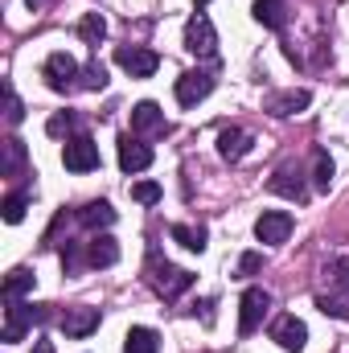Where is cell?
I'll use <instances>...</instances> for the list:
<instances>
[{"label": "cell", "instance_id": "obj_19", "mask_svg": "<svg viewBox=\"0 0 349 353\" xmlns=\"http://www.w3.org/2000/svg\"><path fill=\"white\" fill-rule=\"evenodd\" d=\"M79 222H83L87 230H107V226L115 222V210H111V201H87V205L79 210Z\"/></svg>", "mask_w": 349, "mask_h": 353}, {"label": "cell", "instance_id": "obj_23", "mask_svg": "<svg viewBox=\"0 0 349 353\" xmlns=\"http://www.w3.org/2000/svg\"><path fill=\"white\" fill-rule=\"evenodd\" d=\"M21 169H25V144H21L17 136H8V140H4V165H0V173L21 176Z\"/></svg>", "mask_w": 349, "mask_h": 353}, {"label": "cell", "instance_id": "obj_9", "mask_svg": "<svg viewBox=\"0 0 349 353\" xmlns=\"http://www.w3.org/2000/svg\"><path fill=\"white\" fill-rule=\"evenodd\" d=\"M37 325V312H33V304H21V300H12L8 308H4V341L12 345V341H21L29 329Z\"/></svg>", "mask_w": 349, "mask_h": 353}, {"label": "cell", "instance_id": "obj_3", "mask_svg": "<svg viewBox=\"0 0 349 353\" xmlns=\"http://www.w3.org/2000/svg\"><path fill=\"white\" fill-rule=\"evenodd\" d=\"M62 165L70 169V173H94L99 169V144L90 140V136H70L66 144H62Z\"/></svg>", "mask_w": 349, "mask_h": 353}, {"label": "cell", "instance_id": "obj_8", "mask_svg": "<svg viewBox=\"0 0 349 353\" xmlns=\"http://www.w3.org/2000/svg\"><path fill=\"white\" fill-rule=\"evenodd\" d=\"M177 103L181 107H193V103H201L210 90H214V74H206V70H185L181 79H177Z\"/></svg>", "mask_w": 349, "mask_h": 353}, {"label": "cell", "instance_id": "obj_7", "mask_svg": "<svg viewBox=\"0 0 349 353\" xmlns=\"http://www.w3.org/2000/svg\"><path fill=\"white\" fill-rule=\"evenodd\" d=\"M115 62H119L132 79H152L157 66H161V58H157L152 50H144V46H119V50H115Z\"/></svg>", "mask_w": 349, "mask_h": 353}, {"label": "cell", "instance_id": "obj_20", "mask_svg": "<svg viewBox=\"0 0 349 353\" xmlns=\"http://www.w3.org/2000/svg\"><path fill=\"white\" fill-rule=\"evenodd\" d=\"M33 271L29 267H12L8 275H4V304H12V300H21L25 292H33Z\"/></svg>", "mask_w": 349, "mask_h": 353}, {"label": "cell", "instance_id": "obj_24", "mask_svg": "<svg viewBox=\"0 0 349 353\" xmlns=\"http://www.w3.org/2000/svg\"><path fill=\"white\" fill-rule=\"evenodd\" d=\"M79 37H83L87 46H94V50H99V41L107 37V21H103V12H87V17L79 21Z\"/></svg>", "mask_w": 349, "mask_h": 353}, {"label": "cell", "instance_id": "obj_4", "mask_svg": "<svg viewBox=\"0 0 349 353\" xmlns=\"http://www.w3.org/2000/svg\"><path fill=\"white\" fill-rule=\"evenodd\" d=\"M292 226H296V218L288 210H263L259 218H255V239L267 243V247H279V243H288Z\"/></svg>", "mask_w": 349, "mask_h": 353}, {"label": "cell", "instance_id": "obj_36", "mask_svg": "<svg viewBox=\"0 0 349 353\" xmlns=\"http://www.w3.org/2000/svg\"><path fill=\"white\" fill-rule=\"evenodd\" d=\"M206 4H210V0H197V8H206Z\"/></svg>", "mask_w": 349, "mask_h": 353}, {"label": "cell", "instance_id": "obj_32", "mask_svg": "<svg viewBox=\"0 0 349 353\" xmlns=\"http://www.w3.org/2000/svg\"><path fill=\"white\" fill-rule=\"evenodd\" d=\"M329 271H333V283H337L341 292H349V259H333Z\"/></svg>", "mask_w": 349, "mask_h": 353}, {"label": "cell", "instance_id": "obj_12", "mask_svg": "<svg viewBox=\"0 0 349 353\" xmlns=\"http://www.w3.org/2000/svg\"><path fill=\"white\" fill-rule=\"evenodd\" d=\"M169 123H165V111L152 103V99H144V103H136L132 107V132H140V136H157V132H165Z\"/></svg>", "mask_w": 349, "mask_h": 353}, {"label": "cell", "instance_id": "obj_22", "mask_svg": "<svg viewBox=\"0 0 349 353\" xmlns=\"http://www.w3.org/2000/svg\"><path fill=\"white\" fill-rule=\"evenodd\" d=\"M169 234H173L185 251H197V255L206 251V239H210V234H206V226H185V222H177Z\"/></svg>", "mask_w": 349, "mask_h": 353}, {"label": "cell", "instance_id": "obj_30", "mask_svg": "<svg viewBox=\"0 0 349 353\" xmlns=\"http://www.w3.org/2000/svg\"><path fill=\"white\" fill-rule=\"evenodd\" d=\"M4 103H8V111H4L8 123H21V119H25V107H21V99H17V90L12 87H4Z\"/></svg>", "mask_w": 349, "mask_h": 353}, {"label": "cell", "instance_id": "obj_17", "mask_svg": "<svg viewBox=\"0 0 349 353\" xmlns=\"http://www.w3.org/2000/svg\"><path fill=\"white\" fill-rule=\"evenodd\" d=\"M87 263L90 267H115L119 263V243L111 234H94L87 243Z\"/></svg>", "mask_w": 349, "mask_h": 353}, {"label": "cell", "instance_id": "obj_34", "mask_svg": "<svg viewBox=\"0 0 349 353\" xmlns=\"http://www.w3.org/2000/svg\"><path fill=\"white\" fill-rule=\"evenodd\" d=\"M33 353H54V341H46V337H41V341L33 345Z\"/></svg>", "mask_w": 349, "mask_h": 353}, {"label": "cell", "instance_id": "obj_10", "mask_svg": "<svg viewBox=\"0 0 349 353\" xmlns=\"http://www.w3.org/2000/svg\"><path fill=\"white\" fill-rule=\"evenodd\" d=\"M58 329L70 337V341H79V337H87L99 329V308H66L62 316H58Z\"/></svg>", "mask_w": 349, "mask_h": 353}, {"label": "cell", "instance_id": "obj_11", "mask_svg": "<svg viewBox=\"0 0 349 353\" xmlns=\"http://www.w3.org/2000/svg\"><path fill=\"white\" fill-rule=\"evenodd\" d=\"M152 283H157V292H161L165 300H177L181 292H189V288H193V275H189V271H181V267L157 263V275H152Z\"/></svg>", "mask_w": 349, "mask_h": 353}, {"label": "cell", "instance_id": "obj_18", "mask_svg": "<svg viewBox=\"0 0 349 353\" xmlns=\"http://www.w3.org/2000/svg\"><path fill=\"white\" fill-rule=\"evenodd\" d=\"M157 350H161L157 329H148V325H132V329H128V337H123V353H157Z\"/></svg>", "mask_w": 349, "mask_h": 353}, {"label": "cell", "instance_id": "obj_35", "mask_svg": "<svg viewBox=\"0 0 349 353\" xmlns=\"http://www.w3.org/2000/svg\"><path fill=\"white\" fill-rule=\"evenodd\" d=\"M25 4H29V8H46V0H25Z\"/></svg>", "mask_w": 349, "mask_h": 353}, {"label": "cell", "instance_id": "obj_31", "mask_svg": "<svg viewBox=\"0 0 349 353\" xmlns=\"http://www.w3.org/2000/svg\"><path fill=\"white\" fill-rule=\"evenodd\" d=\"M259 267H263V255H259V251H247V255L239 259V271H235V275H243V279H247V275H255Z\"/></svg>", "mask_w": 349, "mask_h": 353}, {"label": "cell", "instance_id": "obj_27", "mask_svg": "<svg viewBox=\"0 0 349 353\" xmlns=\"http://www.w3.org/2000/svg\"><path fill=\"white\" fill-rule=\"evenodd\" d=\"M79 87L83 90H103L107 87V70H103V62H90L87 70H83V79H79Z\"/></svg>", "mask_w": 349, "mask_h": 353}, {"label": "cell", "instance_id": "obj_14", "mask_svg": "<svg viewBox=\"0 0 349 353\" xmlns=\"http://www.w3.org/2000/svg\"><path fill=\"white\" fill-rule=\"evenodd\" d=\"M267 185H271V193H279V197H288V201H304V197H308V189H304V173L292 169V165L275 169V176H271Z\"/></svg>", "mask_w": 349, "mask_h": 353}, {"label": "cell", "instance_id": "obj_2", "mask_svg": "<svg viewBox=\"0 0 349 353\" xmlns=\"http://www.w3.org/2000/svg\"><path fill=\"white\" fill-rule=\"evenodd\" d=\"M185 50L197 54V58H214V50H218V29H214V21H210L206 12H193V17L185 21Z\"/></svg>", "mask_w": 349, "mask_h": 353}, {"label": "cell", "instance_id": "obj_15", "mask_svg": "<svg viewBox=\"0 0 349 353\" xmlns=\"http://www.w3.org/2000/svg\"><path fill=\"white\" fill-rule=\"evenodd\" d=\"M251 152V136L243 128H222L218 132V157L222 161H243Z\"/></svg>", "mask_w": 349, "mask_h": 353}, {"label": "cell", "instance_id": "obj_16", "mask_svg": "<svg viewBox=\"0 0 349 353\" xmlns=\"http://www.w3.org/2000/svg\"><path fill=\"white\" fill-rule=\"evenodd\" d=\"M308 103H312L308 90H283V94H271V99H267V111L279 115V119H288V115H300Z\"/></svg>", "mask_w": 349, "mask_h": 353}, {"label": "cell", "instance_id": "obj_26", "mask_svg": "<svg viewBox=\"0 0 349 353\" xmlns=\"http://www.w3.org/2000/svg\"><path fill=\"white\" fill-rule=\"evenodd\" d=\"M0 210H4V222H8V226H17V222L25 218V210H29V197H25V193H8Z\"/></svg>", "mask_w": 349, "mask_h": 353}, {"label": "cell", "instance_id": "obj_33", "mask_svg": "<svg viewBox=\"0 0 349 353\" xmlns=\"http://www.w3.org/2000/svg\"><path fill=\"white\" fill-rule=\"evenodd\" d=\"M317 308H321V312H333V316H346V308H341L337 300H329V296H317Z\"/></svg>", "mask_w": 349, "mask_h": 353}, {"label": "cell", "instance_id": "obj_13", "mask_svg": "<svg viewBox=\"0 0 349 353\" xmlns=\"http://www.w3.org/2000/svg\"><path fill=\"white\" fill-rule=\"evenodd\" d=\"M152 165V148L132 140V136H119V169L123 173H144Z\"/></svg>", "mask_w": 349, "mask_h": 353}, {"label": "cell", "instance_id": "obj_21", "mask_svg": "<svg viewBox=\"0 0 349 353\" xmlns=\"http://www.w3.org/2000/svg\"><path fill=\"white\" fill-rule=\"evenodd\" d=\"M251 12H255V21L267 25V29H283V21H288V17H283V12H288L283 0H255Z\"/></svg>", "mask_w": 349, "mask_h": 353}, {"label": "cell", "instance_id": "obj_5", "mask_svg": "<svg viewBox=\"0 0 349 353\" xmlns=\"http://www.w3.org/2000/svg\"><path fill=\"white\" fill-rule=\"evenodd\" d=\"M267 308H271V296H267L263 288H247V292H243V300H239V333H243V337H251V333L259 329L263 316H267Z\"/></svg>", "mask_w": 349, "mask_h": 353}, {"label": "cell", "instance_id": "obj_28", "mask_svg": "<svg viewBox=\"0 0 349 353\" xmlns=\"http://www.w3.org/2000/svg\"><path fill=\"white\" fill-rule=\"evenodd\" d=\"M132 197H136L140 205H157V201H161V185H157V181H136V185H132Z\"/></svg>", "mask_w": 349, "mask_h": 353}, {"label": "cell", "instance_id": "obj_25", "mask_svg": "<svg viewBox=\"0 0 349 353\" xmlns=\"http://www.w3.org/2000/svg\"><path fill=\"white\" fill-rule=\"evenodd\" d=\"M333 173H337V169H333V157L321 148V152H317V173H312V181H317V189H321V193H329V185H333Z\"/></svg>", "mask_w": 349, "mask_h": 353}, {"label": "cell", "instance_id": "obj_1", "mask_svg": "<svg viewBox=\"0 0 349 353\" xmlns=\"http://www.w3.org/2000/svg\"><path fill=\"white\" fill-rule=\"evenodd\" d=\"M41 79H46V87L58 90V94H66V90L79 87V79H83V66L66 54V50H58V54H50L46 58V66H41Z\"/></svg>", "mask_w": 349, "mask_h": 353}, {"label": "cell", "instance_id": "obj_6", "mask_svg": "<svg viewBox=\"0 0 349 353\" xmlns=\"http://www.w3.org/2000/svg\"><path fill=\"white\" fill-rule=\"evenodd\" d=\"M271 341H279L288 353H300L308 345V325H304L296 312H283V316H275V325H271Z\"/></svg>", "mask_w": 349, "mask_h": 353}, {"label": "cell", "instance_id": "obj_29", "mask_svg": "<svg viewBox=\"0 0 349 353\" xmlns=\"http://www.w3.org/2000/svg\"><path fill=\"white\" fill-rule=\"evenodd\" d=\"M74 128H79V115H70V111H58V115H54V119L46 123V132H50V136H62V132H74Z\"/></svg>", "mask_w": 349, "mask_h": 353}]
</instances>
